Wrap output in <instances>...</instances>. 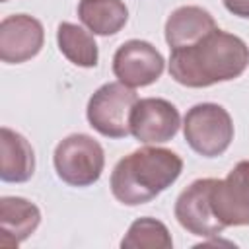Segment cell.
Here are the masks:
<instances>
[{"mask_svg":"<svg viewBox=\"0 0 249 249\" xmlns=\"http://www.w3.org/2000/svg\"><path fill=\"white\" fill-rule=\"evenodd\" d=\"M56 43L58 51L76 66L82 68H93L99 60L97 43L93 39V33L89 29H84L82 25L62 21L56 29Z\"/></svg>","mask_w":249,"mask_h":249,"instance_id":"cell-15","label":"cell"},{"mask_svg":"<svg viewBox=\"0 0 249 249\" xmlns=\"http://www.w3.org/2000/svg\"><path fill=\"white\" fill-rule=\"evenodd\" d=\"M138 101L132 88L123 82H107L93 91L86 117L93 130L107 138H126L130 134V113Z\"/></svg>","mask_w":249,"mask_h":249,"instance_id":"cell-5","label":"cell"},{"mask_svg":"<svg viewBox=\"0 0 249 249\" xmlns=\"http://www.w3.org/2000/svg\"><path fill=\"white\" fill-rule=\"evenodd\" d=\"M212 185L214 179H196L187 189H183L175 200V218L189 233L198 237H216L222 233L224 226L212 210Z\"/></svg>","mask_w":249,"mask_h":249,"instance_id":"cell-8","label":"cell"},{"mask_svg":"<svg viewBox=\"0 0 249 249\" xmlns=\"http://www.w3.org/2000/svg\"><path fill=\"white\" fill-rule=\"evenodd\" d=\"M216 29L212 14L200 6H179L165 21V41L169 49L189 47Z\"/></svg>","mask_w":249,"mask_h":249,"instance_id":"cell-12","label":"cell"},{"mask_svg":"<svg viewBox=\"0 0 249 249\" xmlns=\"http://www.w3.org/2000/svg\"><path fill=\"white\" fill-rule=\"evenodd\" d=\"M80 21L93 35H115L128 21V10L123 0H80Z\"/></svg>","mask_w":249,"mask_h":249,"instance_id":"cell-14","label":"cell"},{"mask_svg":"<svg viewBox=\"0 0 249 249\" xmlns=\"http://www.w3.org/2000/svg\"><path fill=\"white\" fill-rule=\"evenodd\" d=\"M45 43L43 23L27 14H14L0 21V58L6 64H21L39 54Z\"/></svg>","mask_w":249,"mask_h":249,"instance_id":"cell-10","label":"cell"},{"mask_svg":"<svg viewBox=\"0 0 249 249\" xmlns=\"http://www.w3.org/2000/svg\"><path fill=\"white\" fill-rule=\"evenodd\" d=\"M212 210L224 228L249 226V160H241L224 179H214Z\"/></svg>","mask_w":249,"mask_h":249,"instance_id":"cell-6","label":"cell"},{"mask_svg":"<svg viewBox=\"0 0 249 249\" xmlns=\"http://www.w3.org/2000/svg\"><path fill=\"white\" fill-rule=\"evenodd\" d=\"M183 171V160L167 150L146 146L117 161L111 173V193L124 206H138L154 200L171 187Z\"/></svg>","mask_w":249,"mask_h":249,"instance_id":"cell-2","label":"cell"},{"mask_svg":"<svg viewBox=\"0 0 249 249\" xmlns=\"http://www.w3.org/2000/svg\"><path fill=\"white\" fill-rule=\"evenodd\" d=\"M35 171V154L27 138L8 126L0 128V179L25 183Z\"/></svg>","mask_w":249,"mask_h":249,"instance_id":"cell-13","label":"cell"},{"mask_svg":"<svg viewBox=\"0 0 249 249\" xmlns=\"http://www.w3.org/2000/svg\"><path fill=\"white\" fill-rule=\"evenodd\" d=\"M181 126L177 107L161 97L138 99L130 113V134L142 144L169 142Z\"/></svg>","mask_w":249,"mask_h":249,"instance_id":"cell-9","label":"cell"},{"mask_svg":"<svg viewBox=\"0 0 249 249\" xmlns=\"http://www.w3.org/2000/svg\"><path fill=\"white\" fill-rule=\"evenodd\" d=\"M249 66L245 41L224 29H214L189 47L171 49L169 74L187 88H208L239 78Z\"/></svg>","mask_w":249,"mask_h":249,"instance_id":"cell-1","label":"cell"},{"mask_svg":"<svg viewBox=\"0 0 249 249\" xmlns=\"http://www.w3.org/2000/svg\"><path fill=\"white\" fill-rule=\"evenodd\" d=\"M123 249H171L173 239L167 226L156 218L144 216L134 220L124 237L121 239Z\"/></svg>","mask_w":249,"mask_h":249,"instance_id":"cell-16","label":"cell"},{"mask_svg":"<svg viewBox=\"0 0 249 249\" xmlns=\"http://www.w3.org/2000/svg\"><path fill=\"white\" fill-rule=\"evenodd\" d=\"M2 2H8V0H2Z\"/></svg>","mask_w":249,"mask_h":249,"instance_id":"cell-18","label":"cell"},{"mask_svg":"<svg viewBox=\"0 0 249 249\" xmlns=\"http://www.w3.org/2000/svg\"><path fill=\"white\" fill-rule=\"evenodd\" d=\"M165 60L161 53L148 41L130 39L113 54V74L128 88H144L163 74Z\"/></svg>","mask_w":249,"mask_h":249,"instance_id":"cell-7","label":"cell"},{"mask_svg":"<svg viewBox=\"0 0 249 249\" xmlns=\"http://www.w3.org/2000/svg\"><path fill=\"white\" fill-rule=\"evenodd\" d=\"M41 210L23 196H2L0 198V228L2 245L18 247L25 241L39 226Z\"/></svg>","mask_w":249,"mask_h":249,"instance_id":"cell-11","label":"cell"},{"mask_svg":"<svg viewBox=\"0 0 249 249\" xmlns=\"http://www.w3.org/2000/svg\"><path fill=\"white\" fill-rule=\"evenodd\" d=\"M58 179L70 187H89L99 181L105 167V152L101 144L84 132L62 138L53 154Z\"/></svg>","mask_w":249,"mask_h":249,"instance_id":"cell-3","label":"cell"},{"mask_svg":"<svg viewBox=\"0 0 249 249\" xmlns=\"http://www.w3.org/2000/svg\"><path fill=\"white\" fill-rule=\"evenodd\" d=\"M226 10L237 18H249V0H222Z\"/></svg>","mask_w":249,"mask_h":249,"instance_id":"cell-17","label":"cell"},{"mask_svg":"<svg viewBox=\"0 0 249 249\" xmlns=\"http://www.w3.org/2000/svg\"><path fill=\"white\" fill-rule=\"evenodd\" d=\"M187 144L204 158L222 156L233 140V121L218 103H196L183 119Z\"/></svg>","mask_w":249,"mask_h":249,"instance_id":"cell-4","label":"cell"}]
</instances>
